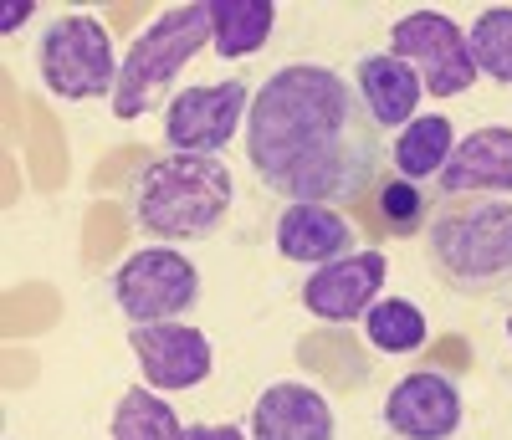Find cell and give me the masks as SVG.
<instances>
[{"mask_svg":"<svg viewBox=\"0 0 512 440\" xmlns=\"http://www.w3.org/2000/svg\"><path fill=\"white\" fill-rule=\"evenodd\" d=\"M436 180H441L446 200L512 195V128L507 123H487V128H477V134H466Z\"/></svg>","mask_w":512,"mask_h":440,"instance_id":"obj_13","label":"cell"},{"mask_svg":"<svg viewBox=\"0 0 512 440\" xmlns=\"http://www.w3.org/2000/svg\"><path fill=\"white\" fill-rule=\"evenodd\" d=\"M251 440H338V415L323 389L277 379L251 405Z\"/></svg>","mask_w":512,"mask_h":440,"instance_id":"obj_12","label":"cell"},{"mask_svg":"<svg viewBox=\"0 0 512 440\" xmlns=\"http://www.w3.org/2000/svg\"><path fill=\"white\" fill-rule=\"evenodd\" d=\"M26 16H31V6H11V11H6V36H11V31L26 21Z\"/></svg>","mask_w":512,"mask_h":440,"instance_id":"obj_23","label":"cell"},{"mask_svg":"<svg viewBox=\"0 0 512 440\" xmlns=\"http://www.w3.org/2000/svg\"><path fill=\"white\" fill-rule=\"evenodd\" d=\"M507 338H512V318H507Z\"/></svg>","mask_w":512,"mask_h":440,"instance_id":"obj_24","label":"cell"},{"mask_svg":"<svg viewBox=\"0 0 512 440\" xmlns=\"http://www.w3.org/2000/svg\"><path fill=\"white\" fill-rule=\"evenodd\" d=\"M466 41H472V62L482 77L512 87V6H492L477 16V26L466 31Z\"/></svg>","mask_w":512,"mask_h":440,"instance_id":"obj_20","label":"cell"},{"mask_svg":"<svg viewBox=\"0 0 512 440\" xmlns=\"http://www.w3.org/2000/svg\"><path fill=\"white\" fill-rule=\"evenodd\" d=\"M359 251V231L333 205H282L277 215V256L297 267H328Z\"/></svg>","mask_w":512,"mask_h":440,"instance_id":"obj_14","label":"cell"},{"mask_svg":"<svg viewBox=\"0 0 512 440\" xmlns=\"http://www.w3.org/2000/svg\"><path fill=\"white\" fill-rule=\"evenodd\" d=\"M384 425L400 440H451L461 430V389L441 369H415L384 394Z\"/></svg>","mask_w":512,"mask_h":440,"instance_id":"obj_11","label":"cell"},{"mask_svg":"<svg viewBox=\"0 0 512 440\" xmlns=\"http://www.w3.org/2000/svg\"><path fill=\"white\" fill-rule=\"evenodd\" d=\"M246 159L277 200L344 210L379 185L395 154L354 77L328 62H287L251 98Z\"/></svg>","mask_w":512,"mask_h":440,"instance_id":"obj_1","label":"cell"},{"mask_svg":"<svg viewBox=\"0 0 512 440\" xmlns=\"http://www.w3.org/2000/svg\"><path fill=\"white\" fill-rule=\"evenodd\" d=\"M390 52L400 62H410L425 82V93L436 98H461L472 93V82L482 77L477 62H472V41L466 31L441 16V11H410L390 26Z\"/></svg>","mask_w":512,"mask_h":440,"instance_id":"obj_7","label":"cell"},{"mask_svg":"<svg viewBox=\"0 0 512 440\" xmlns=\"http://www.w3.org/2000/svg\"><path fill=\"white\" fill-rule=\"evenodd\" d=\"M456 128L446 113H420L410 128H400V144H395V169L405 174V180H431V174H441L456 154Z\"/></svg>","mask_w":512,"mask_h":440,"instance_id":"obj_17","label":"cell"},{"mask_svg":"<svg viewBox=\"0 0 512 440\" xmlns=\"http://www.w3.org/2000/svg\"><path fill=\"white\" fill-rule=\"evenodd\" d=\"M113 302L128 323H175L200 302V272L175 246H144L113 272Z\"/></svg>","mask_w":512,"mask_h":440,"instance_id":"obj_6","label":"cell"},{"mask_svg":"<svg viewBox=\"0 0 512 440\" xmlns=\"http://www.w3.org/2000/svg\"><path fill=\"white\" fill-rule=\"evenodd\" d=\"M128 348L159 394H180L210 379L216 369V348L195 323H134L128 328Z\"/></svg>","mask_w":512,"mask_h":440,"instance_id":"obj_9","label":"cell"},{"mask_svg":"<svg viewBox=\"0 0 512 440\" xmlns=\"http://www.w3.org/2000/svg\"><path fill=\"white\" fill-rule=\"evenodd\" d=\"M374 205H379V220H384L395 236H415L425 220H431V215H425V195H420L410 180L379 185V200H374Z\"/></svg>","mask_w":512,"mask_h":440,"instance_id":"obj_21","label":"cell"},{"mask_svg":"<svg viewBox=\"0 0 512 440\" xmlns=\"http://www.w3.org/2000/svg\"><path fill=\"white\" fill-rule=\"evenodd\" d=\"M216 41V26H210V0H190V6H169L154 26H144L134 36V47L118 62V87H113V118L134 123L144 118L175 77L185 72V62L195 52H205Z\"/></svg>","mask_w":512,"mask_h":440,"instance_id":"obj_4","label":"cell"},{"mask_svg":"<svg viewBox=\"0 0 512 440\" xmlns=\"http://www.w3.org/2000/svg\"><path fill=\"white\" fill-rule=\"evenodd\" d=\"M251 87L246 77H226V82H210V87H185V93L169 98L164 108V144L169 154H210L216 159L236 128L251 113Z\"/></svg>","mask_w":512,"mask_h":440,"instance_id":"obj_8","label":"cell"},{"mask_svg":"<svg viewBox=\"0 0 512 440\" xmlns=\"http://www.w3.org/2000/svg\"><path fill=\"white\" fill-rule=\"evenodd\" d=\"M36 72L47 93L67 103H93L113 98L118 62H113V36L98 16H57L36 41Z\"/></svg>","mask_w":512,"mask_h":440,"instance_id":"obj_5","label":"cell"},{"mask_svg":"<svg viewBox=\"0 0 512 440\" xmlns=\"http://www.w3.org/2000/svg\"><path fill=\"white\" fill-rule=\"evenodd\" d=\"M364 338L379 348V354H420L425 338H431V323H425V313L410 302V297H384L369 307L364 318Z\"/></svg>","mask_w":512,"mask_h":440,"instance_id":"obj_19","label":"cell"},{"mask_svg":"<svg viewBox=\"0 0 512 440\" xmlns=\"http://www.w3.org/2000/svg\"><path fill=\"white\" fill-rule=\"evenodd\" d=\"M425 261L461 297L512 287V200H441L425 220Z\"/></svg>","mask_w":512,"mask_h":440,"instance_id":"obj_3","label":"cell"},{"mask_svg":"<svg viewBox=\"0 0 512 440\" xmlns=\"http://www.w3.org/2000/svg\"><path fill=\"white\" fill-rule=\"evenodd\" d=\"M236 180L226 159L210 154H159L144 159L128 180V215L154 241H195L210 236L231 215Z\"/></svg>","mask_w":512,"mask_h":440,"instance_id":"obj_2","label":"cell"},{"mask_svg":"<svg viewBox=\"0 0 512 440\" xmlns=\"http://www.w3.org/2000/svg\"><path fill=\"white\" fill-rule=\"evenodd\" d=\"M113 440H185L190 425H180L175 405L159 400V389L149 384H134L123 389V400L113 405Z\"/></svg>","mask_w":512,"mask_h":440,"instance_id":"obj_18","label":"cell"},{"mask_svg":"<svg viewBox=\"0 0 512 440\" xmlns=\"http://www.w3.org/2000/svg\"><path fill=\"white\" fill-rule=\"evenodd\" d=\"M390 277L384 251L364 246L354 256H338L328 267H313L303 282V307L318 323H359L369 318V307L379 302V287Z\"/></svg>","mask_w":512,"mask_h":440,"instance_id":"obj_10","label":"cell"},{"mask_svg":"<svg viewBox=\"0 0 512 440\" xmlns=\"http://www.w3.org/2000/svg\"><path fill=\"white\" fill-rule=\"evenodd\" d=\"M210 26H216L210 52L221 62H246L272 41L277 6L272 0H210Z\"/></svg>","mask_w":512,"mask_h":440,"instance_id":"obj_16","label":"cell"},{"mask_svg":"<svg viewBox=\"0 0 512 440\" xmlns=\"http://www.w3.org/2000/svg\"><path fill=\"white\" fill-rule=\"evenodd\" d=\"M185 440H251L241 425H190Z\"/></svg>","mask_w":512,"mask_h":440,"instance_id":"obj_22","label":"cell"},{"mask_svg":"<svg viewBox=\"0 0 512 440\" xmlns=\"http://www.w3.org/2000/svg\"><path fill=\"white\" fill-rule=\"evenodd\" d=\"M354 87H359V98L369 108V118L379 128H410L420 113V93H425V82L410 62H400L395 52H369L359 57L354 67Z\"/></svg>","mask_w":512,"mask_h":440,"instance_id":"obj_15","label":"cell"}]
</instances>
